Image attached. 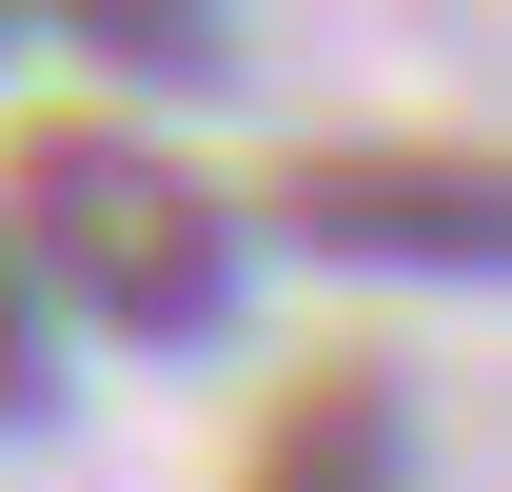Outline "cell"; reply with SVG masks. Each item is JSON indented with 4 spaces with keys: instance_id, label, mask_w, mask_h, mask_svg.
<instances>
[{
    "instance_id": "4",
    "label": "cell",
    "mask_w": 512,
    "mask_h": 492,
    "mask_svg": "<svg viewBox=\"0 0 512 492\" xmlns=\"http://www.w3.org/2000/svg\"><path fill=\"white\" fill-rule=\"evenodd\" d=\"M40 40H79V60H138V79H237V20H158V0H60Z\"/></svg>"
},
{
    "instance_id": "2",
    "label": "cell",
    "mask_w": 512,
    "mask_h": 492,
    "mask_svg": "<svg viewBox=\"0 0 512 492\" xmlns=\"http://www.w3.org/2000/svg\"><path fill=\"white\" fill-rule=\"evenodd\" d=\"M256 217L355 276H512V158L473 138H316V158H276Z\"/></svg>"
},
{
    "instance_id": "3",
    "label": "cell",
    "mask_w": 512,
    "mask_h": 492,
    "mask_svg": "<svg viewBox=\"0 0 512 492\" xmlns=\"http://www.w3.org/2000/svg\"><path fill=\"white\" fill-rule=\"evenodd\" d=\"M217 492H414V394H394V355H296L276 394H256V433H237V473Z\"/></svg>"
},
{
    "instance_id": "1",
    "label": "cell",
    "mask_w": 512,
    "mask_h": 492,
    "mask_svg": "<svg viewBox=\"0 0 512 492\" xmlns=\"http://www.w3.org/2000/svg\"><path fill=\"white\" fill-rule=\"evenodd\" d=\"M20 276L99 315V355H217L237 335V197H197L119 119H20Z\"/></svg>"
}]
</instances>
